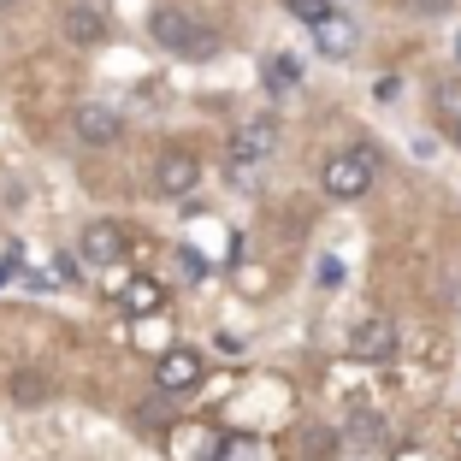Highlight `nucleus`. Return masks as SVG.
Wrapping results in <instances>:
<instances>
[{
    "label": "nucleus",
    "mask_w": 461,
    "mask_h": 461,
    "mask_svg": "<svg viewBox=\"0 0 461 461\" xmlns=\"http://www.w3.org/2000/svg\"><path fill=\"white\" fill-rule=\"evenodd\" d=\"M373 177H379V149L355 142V149H343V154H331V160H326L320 184H326L331 202H355V195L373 190Z\"/></svg>",
    "instance_id": "obj_1"
},
{
    "label": "nucleus",
    "mask_w": 461,
    "mask_h": 461,
    "mask_svg": "<svg viewBox=\"0 0 461 461\" xmlns=\"http://www.w3.org/2000/svg\"><path fill=\"white\" fill-rule=\"evenodd\" d=\"M149 30H154V41H160V48H172V54H184V59H207L219 48L213 30L195 24V18L177 13V6H154V13H149Z\"/></svg>",
    "instance_id": "obj_2"
},
{
    "label": "nucleus",
    "mask_w": 461,
    "mask_h": 461,
    "mask_svg": "<svg viewBox=\"0 0 461 461\" xmlns=\"http://www.w3.org/2000/svg\"><path fill=\"white\" fill-rule=\"evenodd\" d=\"M272 149H278V119H272V113H255V119L237 124V136H230V172L237 177L255 172Z\"/></svg>",
    "instance_id": "obj_3"
},
{
    "label": "nucleus",
    "mask_w": 461,
    "mask_h": 461,
    "mask_svg": "<svg viewBox=\"0 0 461 461\" xmlns=\"http://www.w3.org/2000/svg\"><path fill=\"white\" fill-rule=\"evenodd\" d=\"M207 379V355L202 349H190V343H172V349L160 355V361H154V384H160V391H195V384Z\"/></svg>",
    "instance_id": "obj_4"
},
{
    "label": "nucleus",
    "mask_w": 461,
    "mask_h": 461,
    "mask_svg": "<svg viewBox=\"0 0 461 461\" xmlns=\"http://www.w3.org/2000/svg\"><path fill=\"white\" fill-rule=\"evenodd\" d=\"M195 184H202V160H195L190 149H166L160 160H154V195H190Z\"/></svg>",
    "instance_id": "obj_5"
},
{
    "label": "nucleus",
    "mask_w": 461,
    "mask_h": 461,
    "mask_svg": "<svg viewBox=\"0 0 461 461\" xmlns=\"http://www.w3.org/2000/svg\"><path fill=\"white\" fill-rule=\"evenodd\" d=\"M396 355V326L384 320V313H366L361 326L349 331V361H366V366H379Z\"/></svg>",
    "instance_id": "obj_6"
},
{
    "label": "nucleus",
    "mask_w": 461,
    "mask_h": 461,
    "mask_svg": "<svg viewBox=\"0 0 461 461\" xmlns=\"http://www.w3.org/2000/svg\"><path fill=\"white\" fill-rule=\"evenodd\" d=\"M77 255L83 267H124V230L113 219H89L77 237Z\"/></svg>",
    "instance_id": "obj_7"
},
{
    "label": "nucleus",
    "mask_w": 461,
    "mask_h": 461,
    "mask_svg": "<svg viewBox=\"0 0 461 461\" xmlns=\"http://www.w3.org/2000/svg\"><path fill=\"white\" fill-rule=\"evenodd\" d=\"M71 136L83 149H107V142H119V113L107 101H83V107H71Z\"/></svg>",
    "instance_id": "obj_8"
},
{
    "label": "nucleus",
    "mask_w": 461,
    "mask_h": 461,
    "mask_svg": "<svg viewBox=\"0 0 461 461\" xmlns=\"http://www.w3.org/2000/svg\"><path fill=\"white\" fill-rule=\"evenodd\" d=\"M119 308H124V313H136V320H154V313L166 308V290L154 285V278H131V285L119 290Z\"/></svg>",
    "instance_id": "obj_9"
},
{
    "label": "nucleus",
    "mask_w": 461,
    "mask_h": 461,
    "mask_svg": "<svg viewBox=\"0 0 461 461\" xmlns=\"http://www.w3.org/2000/svg\"><path fill=\"white\" fill-rule=\"evenodd\" d=\"M59 30H66V36L77 41V48H89V41H101V36H107V18H101L95 6H71V13L59 18Z\"/></svg>",
    "instance_id": "obj_10"
},
{
    "label": "nucleus",
    "mask_w": 461,
    "mask_h": 461,
    "mask_svg": "<svg viewBox=\"0 0 461 461\" xmlns=\"http://www.w3.org/2000/svg\"><path fill=\"white\" fill-rule=\"evenodd\" d=\"M313 36H320V54H331V59H343L355 48V24H349V18H338V13H331L326 24H313Z\"/></svg>",
    "instance_id": "obj_11"
},
{
    "label": "nucleus",
    "mask_w": 461,
    "mask_h": 461,
    "mask_svg": "<svg viewBox=\"0 0 461 461\" xmlns=\"http://www.w3.org/2000/svg\"><path fill=\"white\" fill-rule=\"evenodd\" d=\"M432 107H438V124H444V131H449V136H456V142H461V77L438 83Z\"/></svg>",
    "instance_id": "obj_12"
},
{
    "label": "nucleus",
    "mask_w": 461,
    "mask_h": 461,
    "mask_svg": "<svg viewBox=\"0 0 461 461\" xmlns=\"http://www.w3.org/2000/svg\"><path fill=\"white\" fill-rule=\"evenodd\" d=\"M6 391H13V408H41L48 396H54V384L41 379V373H13V384H6Z\"/></svg>",
    "instance_id": "obj_13"
},
{
    "label": "nucleus",
    "mask_w": 461,
    "mask_h": 461,
    "mask_svg": "<svg viewBox=\"0 0 461 461\" xmlns=\"http://www.w3.org/2000/svg\"><path fill=\"white\" fill-rule=\"evenodd\" d=\"M213 438H207V432H195V426H177V432H172V456L177 461H213Z\"/></svg>",
    "instance_id": "obj_14"
},
{
    "label": "nucleus",
    "mask_w": 461,
    "mask_h": 461,
    "mask_svg": "<svg viewBox=\"0 0 461 461\" xmlns=\"http://www.w3.org/2000/svg\"><path fill=\"white\" fill-rule=\"evenodd\" d=\"M296 83H302V59H290V54L267 59V89H296Z\"/></svg>",
    "instance_id": "obj_15"
},
{
    "label": "nucleus",
    "mask_w": 461,
    "mask_h": 461,
    "mask_svg": "<svg viewBox=\"0 0 461 461\" xmlns=\"http://www.w3.org/2000/svg\"><path fill=\"white\" fill-rule=\"evenodd\" d=\"M213 461H260V444H255L249 432H237V438H219Z\"/></svg>",
    "instance_id": "obj_16"
},
{
    "label": "nucleus",
    "mask_w": 461,
    "mask_h": 461,
    "mask_svg": "<svg viewBox=\"0 0 461 461\" xmlns=\"http://www.w3.org/2000/svg\"><path fill=\"white\" fill-rule=\"evenodd\" d=\"M285 6L302 18V24H326L331 18V0H285Z\"/></svg>",
    "instance_id": "obj_17"
},
{
    "label": "nucleus",
    "mask_w": 461,
    "mask_h": 461,
    "mask_svg": "<svg viewBox=\"0 0 461 461\" xmlns=\"http://www.w3.org/2000/svg\"><path fill=\"white\" fill-rule=\"evenodd\" d=\"M177 272H184V278H207V260L195 255V249H177Z\"/></svg>",
    "instance_id": "obj_18"
},
{
    "label": "nucleus",
    "mask_w": 461,
    "mask_h": 461,
    "mask_svg": "<svg viewBox=\"0 0 461 461\" xmlns=\"http://www.w3.org/2000/svg\"><path fill=\"white\" fill-rule=\"evenodd\" d=\"M77 267H83V255H54V278L59 285H77Z\"/></svg>",
    "instance_id": "obj_19"
},
{
    "label": "nucleus",
    "mask_w": 461,
    "mask_h": 461,
    "mask_svg": "<svg viewBox=\"0 0 461 461\" xmlns=\"http://www.w3.org/2000/svg\"><path fill=\"white\" fill-rule=\"evenodd\" d=\"M355 438H361V444H373V438H379V414H355V426H349Z\"/></svg>",
    "instance_id": "obj_20"
},
{
    "label": "nucleus",
    "mask_w": 461,
    "mask_h": 461,
    "mask_svg": "<svg viewBox=\"0 0 461 461\" xmlns=\"http://www.w3.org/2000/svg\"><path fill=\"white\" fill-rule=\"evenodd\" d=\"M320 285H326V290H331V285H343V260H338V255L320 260Z\"/></svg>",
    "instance_id": "obj_21"
},
{
    "label": "nucleus",
    "mask_w": 461,
    "mask_h": 461,
    "mask_svg": "<svg viewBox=\"0 0 461 461\" xmlns=\"http://www.w3.org/2000/svg\"><path fill=\"white\" fill-rule=\"evenodd\" d=\"M396 461H426V456H420V449H402V456H396Z\"/></svg>",
    "instance_id": "obj_22"
},
{
    "label": "nucleus",
    "mask_w": 461,
    "mask_h": 461,
    "mask_svg": "<svg viewBox=\"0 0 461 461\" xmlns=\"http://www.w3.org/2000/svg\"><path fill=\"white\" fill-rule=\"evenodd\" d=\"M456 59H461V36H456Z\"/></svg>",
    "instance_id": "obj_23"
},
{
    "label": "nucleus",
    "mask_w": 461,
    "mask_h": 461,
    "mask_svg": "<svg viewBox=\"0 0 461 461\" xmlns=\"http://www.w3.org/2000/svg\"><path fill=\"white\" fill-rule=\"evenodd\" d=\"M0 6H13V0H0Z\"/></svg>",
    "instance_id": "obj_24"
}]
</instances>
